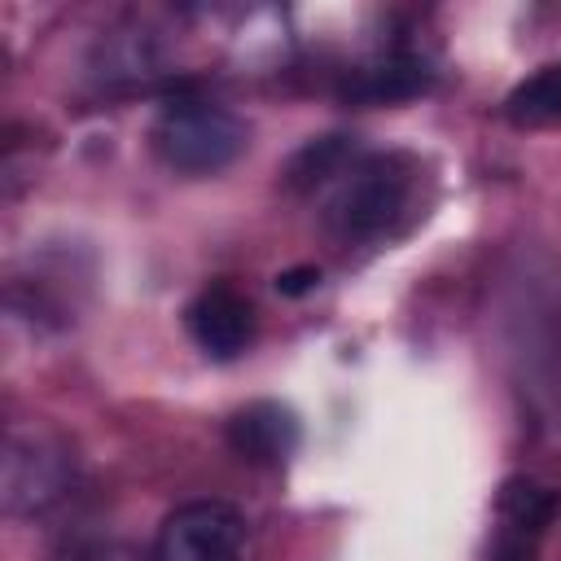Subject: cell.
I'll return each mask as SVG.
<instances>
[{
    "label": "cell",
    "mask_w": 561,
    "mask_h": 561,
    "mask_svg": "<svg viewBox=\"0 0 561 561\" xmlns=\"http://www.w3.org/2000/svg\"><path fill=\"white\" fill-rule=\"evenodd\" d=\"M412 188H416V167L403 153H355L342 167V175L329 184L324 224L342 241L381 237L408 215Z\"/></svg>",
    "instance_id": "cell-1"
},
{
    "label": "cell",
    "mask_w": 561,
    "mask_h": 561,
    "mask_svg": "<svg viewBox=\"0 0 561 561\" xmlns=\"http://www.w3.org/2000/svg\"><path fill=\"white\" fill-rule=\"evenodd\" d=\"M316 280H320V272H316V267H294V272L276 276V289H280V294H302V289H311Z\"/></svg>",
    "instance_id": "cell-9"
},
{
    "label": "cell",
    "mask_w": 561,
    "mask_h": 561,
    "mask_svg": "<svg viewBox=\"0 0 561 561\" xmlns=\"http://www.w3.org/2000/svg\"><path fill=\"white\" fill-rule=\"evenodd\" d=\"M228 443L241 460H254V465H280L294 447H298V421L289 408L280 403H245L232 421H228Z\"/></svg>",
    "instance_id": "cell-7"
},
{
    "label": "cell",
    "mask_w": 561,
    "mask_h": 561,
    "mask_svg": "<svg viewBox=\"0 0 561 561\" xmlns=\"http://www.w3.org/2000/svg\"><path fill=\"white\" fill-rule=\"evenodd\" d=\"M557 513V491L530 482V478H513L500 491V530L491 543V561H530L539 535L548 530Z\"/></svg>",
    "instance_id": "cell-6"
},
{
    "label": "cell",
    "mask_w": 561,
    "mask_h": 561,
    "mask_svg": "<svg viewBox=\"0 0 561 561\" xmlns=\"http://www.w3.org/2000/svg\"><path fill=\"white\" fill-rule=\"evenodd\" d=\"M184 329L210 359H237L254 342V302L232 285H206L184 307Z\"/></svg>",
    "instance_id": "cell-5"
},
{
    "label": "cell",
    "mask_w": 561,
    "mask_h": 561,
    "mask_svg": "<svg viewBox=\"0 0 561 561\" xmlns=\"http://www.w3.org/2000/svg\"><path fill=\"white\" fill-rule=\"evenodd\" d=\"M75 486V451L48 421H13L0 456V500L9 517H44Z\"/></svg>",
    "instance_id": "cell-3"
},
{
    "label": "cell",
    "mask_w": 561,
    "mask_h": 561,
    "mask_svg": "<svg viewBox=\"0 0 561 561\" xmlns=\"http://www.w3.org/2000/svg\"><path fill=\"white\" fill-rule=\"evenodd\" d=\"M504 123L517 131L561 127V61H548L513 83V92L504 96Z\"/></svg>",
    "instance_id": "cell-8"
},
{
    "label": "cell",
    "mask_w": 561,
    "mask_h": 561,
    "mask_svg": "<svg viewBox=\"0 0 561 561\" xmlns=\"http://www.w3.org/2000/svg\"><path fill=\"white\" fill-rule=\"evenodd\" d=\"M245 517L228 500H188L171 508L153 535L149 561H241Z\"/></svg>",
    "instance_id": "cell-4"
},
{
    "label": "cell",
    "mask_w": 561,
    "mask_h": 561,
    "mask_svg": "<svg viewBox=\"0 0 561 561\" xmlns=\"http://www.w3.org/2000/svg\"><path fill=\"white\" fill-rule=\"evenodd\" d=\"M149 145L175 175H219L245 153L250 131L228 105L210 96H175L153 114Z\"/></svg>",
    "instance_id": "cell-2"
}]
</instances>
